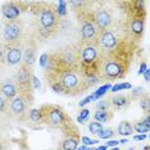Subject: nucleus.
Listing matches in <instances>:
<instances>
[{
    "label": "nucleus",
    "mask_w": 150,
    "mask_h": 150,
    "mask_svg": "<svg viewBox=\"0 0 150 150\" xmlns=\"http://www.w3.org/2000/svg\"><path fill=\"white\" fill-rule=\"evenodd\" d=\"M93 21L95 25H96L98 30H100V31L103 32V31L109 30V27L112 26L113 19H112V16L108 11H105V9H99V11L95 12Z\"/></svg>",
    "instance_id": "8"
},
{
    "label": "nucleus",
    "mask_w": 150,
    "mask_h": 150,
    "mask_svg": "<svg viewBox=\"0 0 150 150\" xmlns=\"http://www.w3.org/2000/svg\"><path fill=\"white\" fill-rule=\"evenodd\" d=\"M134 132V128H132V125L127 121L121 122L118 126V134L121 136H129Z\"/></svg>",
    "instance_id": "18"
},
{
    "label": "nucleus",
    "mask_w": 150,
    "mask_h": 150,
    "mask_svg": "<svg viewBox=\"0 0 150 150\" xmlns=\"http://www.w3.org/2000/svg\"><path fill=\"white\" fill-rule=\"evenodd\" d=\"M32 87L33 88H39L40 87V81H39V78H37L36 76H32Z\"/></svg>",
    "instance_id": "35"
},
{
    "label": "nucleus",
    "mask_w": 150,
    "mask_h": 150,
    "mask_svg": "<svg viewBox=\"0 0 150 150\" xmlns=\"http://www.w3.org/2000/svg\"><path fill=\"white\" fill-rule=\"evenodd\" d=\"M28 117H30V119H31L32 122H35V123H40V122H42V115H41V110H40V109H31V110H30Z\"/></svg>",
    "instance_id": "21"
},
{
    "label": "nucleus",
    "mask_w": 150,
    "mask_h": 150,
    "mask_svg": "<svg viewBox=\"0 0 150 150\" xmlns=\"http://www.w3.org/2000/svg\"><path fill=\"white\" fill-rule=\"evenodd\" d=\"M22 9L19 8L18 3L14 1H9V3H4L1 6V14L5 19H9V21H14L16 18H18L19 14H21Z\"/></svg>",
    "instance_id": "10"
},
{
    "label": "nucleus",
    "mask_w": 150,
    "mask_h": 150,
    "mask_svg": "<svg viewBox=\"0 0 150 150\" xmlns=\"http://www.w3.org/2000/svg\"><path fill=\"white\" fill-rule=\"evenodd\" d=\"M144 94V88L142 87H135L134 90H132V93H131V99H137L140 96V99H141V95Z\"/></svg>",
    "instance_id": "30"
},
{
    "label": "nucleus",
    "mask_w": 150,
    "mask_h": 150,
    "mask_svg": "<svg viewBox=\"0 0 150 150\" xmlns=\"http://www.w3.org/2000/svg\"><path fill=\"white\" fill-rule=\"evenodd\" d=\"M101 129H103V125L99 123V122H96V121L91 122V123L88 125V131H90L93 135H98Z\"/></svg>",
    "instance_id": "23"
},
{
    "label": "nucleus",
    "mask_w": 150,
    "mask_h": 150,
    "mask_svg": "<svg viewBox=\"0 0 150 150\" xmlns=\"http://www.w3.org/2000/svg\"><path fill=\"white\" fill-rule=\"evenodd\" d=\"M96 108H98V110H108V108H109L108 100H98Z\"/></svg>",
    "instance_id": "31"
},
{
    "label": "nucleus",
    "mask_w": 150,
    "mask_h": 150,
    "mask_svg": "<svg viewBox=\"0 0 150 150\" xmlns=\"http://www.w3.org/2000/svg\"><path fill=\"white\" fill-rule=\"evenodd\" d=\"M98 35V27L94 23V21L91 19H86L82 26H81V36H82V40L88 42H93L95 39H96Z\"/></svg>",
    "instance_id": "9"
},
{
    "label": "nucleus",
    "mask_w": 150,
    "mask_h": 150,
    "mask_svg": "<svg viewBox=\"0 0 150 150\" xmlns=\"http://www.w3.org/2000/svg\"><path fill=\"white\" fill-rule=\"evenodd\" d=\"M112 115L108 113V110H98L96 113L94 114V118L95 121L99 122V123H103V122H107Z\"/></svg>",
    "instance_id": "20"
},
{
    "label": "nucleus",
    "mask_w": 150,
    "mask_h": 150,
    "mask_svg": "<svg viewBox=\"0 0 150 150\" xmlns=\"http://www.w3.org/2000/svg\"><path fill=\"white\" fill-rule=\"evenodd\" d=\"M81 140H82V142H83L85 146H88V145L93 146V145H95V144H98V142H99L98 140H93V139L87 137V136H83V137L81 139Z\"/></svg>",
    "instance_id": "32"
},
{
    "label": "nucleus",
    "mask_w": 150,
    "mask_h": 150,
    "mask_svg": "<svg viewBox=\"0 0 150 150\" xmlns=\"http://www.w3.org/2000/svg\"><path fill=\"white\" fill-rule=\"evenodd\" d=\"M140 105H141V108L144 109V112L149 113V110H150V101H149V96H148V95H145L144 99H140Z\"/></svg>",
    "instance_id": "29"
},
{
    "label": "nucleus",
    "mask_w": 150,
    "mask_h": 150,
    "mask_svg": "<svg viewBox=\"0 0 150 150\" xmlns=\"http://www.w3.org/2000/svg\"><path fill=\"white\" fill-rule=\"evenodd\" d=\"M0 150H4V148H3V144L0 142Z\"/></svg>",
    "instance_id": "46"
},
{
    "label": "nucleus",
    "mask_w": 150,
    "mask_h": 150,
    "mask_svg": "<svg viewBox=\"0 0 150 150\" xmlns=\"http://www.w3.org/2000/svg\"><path fill=\"white\" fill-rule=\"evenodd\" d=\"M131 31L135 36L142 35V31H144V18H141V17H135L131 22Z\"/></svg>",
    "instance_id": "15"
},
{
    "label": "nucleus",
    "mask_w": 150,
    "mask_h": 150,
    "mask_svg": "<svg viewBox=\"0 0 150 150\" xmlns=\"http://www.w3.org/2000/svg\"><path fill=\"white\" fill-rule=\"evenodd\" d=\"M121 55V50L117 49V52L109 53V55H103L99 59V64H100V69L99 72H101V77L105 80H115V78H121L125 76L126 69H127V64Z\"/></svg>",
    "instance_id": "2"
},
{
    "label": "nucleus",
    "mask_w": 150,
    "mask_h": 150,
    "mask_svg": "<svg viewBox=\"0 0 150 150\" xmlns=\"http://www.w3.org/2000/svg\"><path fill=\"white\" fill-rule=\"evenodd\" d=\"M50 80H54L60 83L64 94L78 95L82 94L88 88L86 83V77L81 72V69H62L53 71V76Z\"/></svg>",
    "instance_id": "1"
},
{
    "label": "nucleus",
    "mask_w": 150,
    "mask_h": 150,
    "mask_svg": "<svg viewBox=\"0 0 150 150\" xmlns=\"http://www.w3.org/2000/svg\"><path fill=\"white\" fill-rule=\"evenodd\" d=\"M101 42V46L104 47L107 52H112L113 49H115L118 44V39L115 36V33L112 31V30H107V31H103L101 32L100 37H99Z\"/></svg>",
    "instance_id": "11"
},
{
    "label": "nucleus",
    "mask_w": 150,
    "mask_h": 150,
    "mask_svg": "<svg viewBox=\"0 0 150 150\" xmlns=\"http://www.w3.org/2000/svg\"><path fill=\"white\" fill-rule=\"evenodd\" d=\"M148 69V66H146L145 62L141 63V66H140V71H139V74H144V72Z\"/></svg>",
    "instance_id": "37"
},
{
    "label": "nucleus",
    "mask_w": 150,
    "mask_h": 150,
    "mask_svg": "<svg viewBox=\"0 0 150 150\" xmlns=\"http://www.w3.org/2000/svg\"><path fill=\"white\" fill-rule=\"evenodd\" d=\"M146 139V135L145 134H140V135H136L135 137H134V140L135 141H141V140H145Z\"/></svg>",
    "instance_id": "38"
},
{
    "label": "nucleus",
    "mask_w": 150,
    "mask_h": 150,
    "mask_svg": "<svg viewBox=\"0 0 150 150\" xmlns=\"http://www.w3.org/2000/svg\"><path fill=\"white\" fill-rule=\"evenodd\" d=\"M110 88H112V85H110V83H105V85H103V86H100V87H99L98 90L93 94L94 100H99V99L103 96V95L107 94V91L110 90Z\"/></svg>",
    "instance_id": "19"
},
{
    "label": "nucleus",
    "mask_w": 150,
    "mask_h": 150,
    "mask_svg": "<svg viewBox=\"0 0 150 150\" xmlns=\"http://www.w3.org/2000/svg\"><path fill=\"white\" fill-rule=\"evenodd\" d=\"M132 128H134L136 132H140V134H145V135H146V132H149V129H150L148 126L144 125V122H136V123L132 126Z\"/></svg>",
    "instance_id": "25"
},
{
    "label": "nucleus",
    "mask_w": 150,
    "mask_h": 150,
    "mask_svg": "<svg viewBox=\"0 0 150 150\" xmlns=\"http://www.w3.org/2000/svg\"><path fill=\"white\" fill-rule=\"evenodd\" d=\"M107 150H119L118 148H109V149H107Z\"/></svg>",
    "instance_id": "44"
},
{
    "label": "nucleus",
    "mask_w": 150,
    "mask_h": 150,
    "mask_svg": "<svg viewBox=\"0 0 150 150\" xmlns=\"http://www.w3.org/2000/svg\"><path fill=\"white\" fill-rule=\"evenodd\" d=\"M5 109V98L0 94V112H3Z\"/></svg>",
    "instance_id": "36"
},
{
    "label": "nucleus",
    "mask_w": 150,
    "mask_h": 150,
    "mask_svg": "<svg viewBox=\"0 0 150 150\" xmlns=\"http://www.w3.org/2000/svg\"><path fill=\"white\" fill-rule=\"evenodd\" d=\"M86 148H87V146H85V145H83V146H80V148H77L76 150H85Z\"/></svg>",
    "instance_id": "43"
},
{
    "label": "nucleus",
    "mask_w": 150,
    "mask_h": 150,
    "mask_svg": "<svg viewBox=\"0 0 150 150\" xmlns=\"http://www.w3.org/2000/svg\"><path fill=\"white\" fill-rule=\"evenodd\" d=\"M42 122L53 128H63L67 125V117L62 108L57 105H44L40 108Z\"/></svg>",
    "instance_id": "3"
},
{
    "label": "nucleus",
    "mask_w": 150,
    "mask_h": 150,
    "mask_svg": "<svg viewBox=\"0 0 150 150\" xmlns=\"http://www.w3.org/2000/svg\"><path fill=\"white\" fill-rule=\"evenodd\" d=\"M57 13L59 17H64L67 14V1H64V0H60L59 3H58V8H57Z\"/></svg>",
    "instance_id": "26"
},
{
    "label": "nucleus",
    "mask_w": 150,
    "mask_h": 150,
    "mask_svg": "<svg viewBox=\"0 0 150 150\" xmlns=\"http://www.w3.org/2000/svg\"><path fill=\"white\" fill-rule=\"evenodd\" d=\"M144 77H145V81H146V82H149V80H150V69H149V68L144 72Z\"/></svg>",
    "instance_id": "39"
},
{
    "label": "nucleus",
    "mask_w": 150,
    "mask_h": 150,
    "mask_svg": "<svg viewBox=\"0 0 150 150\" xmlns=\"http://www.w3.org/2000/svg\"><path fill=\"white\" fill-rule=\"evenodd\" d=\"M131 83H127V82H125V83H115L114 86H112V91L113 93H118V91H121V90H128V88H131Z\"/></svg>",
    "instance_id": "28"
},
{
    "label": "nucleus",
    "mask_w": 150,
    "mask_h": 150,
    "mask_svg": "<svg viewBox=\"0 0 150 150\" xmlns=\"http://www.w3.org/2000/svg\"><path fill=\"white\" fill-rule=\"evenodd\" d=\"M78 137L77 134H69L62 142V149L63 150H76L78 148Z\"/></svg>",
    "instance_id": "14"
},
{
    "label": "nucleus",
    "mask_w": 150,
    "mask_h": 150,
    "mask_svg": "<svg viewBox=\"0 0 150 150\" xmlns=\"http://www.w3.org/2000/svg\"><path fill=\"white\" fill-rule=\"evenodd\" d=\"M118 144H119V142L117 141V140H109L105 146H107V148H117Z\"/></svg>",
    "instance_id": "34"
},
{
    "label": "nucleus",
    "mask_w": 150,
    "mask_h": 150,
    "mask_svg": "<svg viewBox=\"0 0 150 150\" xmlns=\"http://www.w3.org/2000/svg\"><path fill=\"white\" fill-rule=\"evenodd\" d=\"M0 94H1L5 99H8V100H13V99L17 96V94H18L16 83L11 82V81L4 82L1 86H0Z\"/></svg>",
    "instance_id": "13"
},
{
    "label": "nucleus",
    "mask_w": 150,
    "mask_h": 150,
    "mask_svg": "<svg viewBox=\"0 0 150 150\" xmlns=\"http://www.w3.org/2000/svg\"><path fill=\"white\" fill-rule=\"evenodd\" d=\"M85 150H95V148H86Z\"/></svg>",
    "instance_id": "45"
},
{
    "label": "nucleus",
    "mask_w": 150,
    "mask_h": 150,
    "mask_svg": "<svg viewBox=\"0 0 150 150\" xmlns=\"http://www.w3.org/2000/svg\"><path fill=\"white\" fill-rule=\"evenodd\" d=\"M28 103L23 99L21 95L16 96L13 100H11L9 104V115L13 117L17 121H25L27 118V108H28Z\"/></svg>",
    "instance_id": "6"
},
{
    "label": "nucleus",
    "mask_w": 150,
    "mask_h": 150,
    "mask_svg": "<svg viewBox=\"0 0 150 150\" xmlns=\"http://www.w3.org/2000/svg\"><path fill=\"white\" fill-rule=\"evenodd\" d=\"M118 142H119V144H127L128 141H127V140H126V139H122L121 141H118Z\"/></svg>",
    "instance_id": "42"
},
{
    "label": "nucleus",
    "mask_w": 150,
    "mask_h": 150,
    "mask_svg": "<svg viewBox=\"0 0 150 150\" xmlns=\"http://www.w3.org/2000/svg\"><path fill=\"white\" fill-rule=\"evenodd\" d=\"M23 35V23L18 19L14 21H9L4 26L3 30V39L9 44H16L18 42V40L22 39Z\"/></svg>",
    "instance_id": "5"
},
{
    "label": "nucleus",
    "mask_w": 150,
    "mask_h": 150,
    "mask_svg": "<svg viewBox=\"0 0 150 150\" xmlns=\"http://www.w3.org/2000/svg\"><path fill=\"white\" fill-rule=\"evenodd\" d=\"M5 62L9 66H17L22 62V50L19 46H11L5 55Z\"/></svg>",
    "instance_id": "12"
},
{
    "label": "nucleus",
    "mask_w": 150,
    "mask_h": 150,
    "mask_svg": "<svg viewBox=\"0 0 150 150\" xmlns=\"http://www.w3.org/2000/svg\"><path fill=\"white\" fill-rule=\"evenodd\" d=\"M144 125H145V126H148V127L150 128V117H149V115H148V117L145 118V121H144Z\"/></svg>",
    "instance_id": "40"
},
{
    "label": "nucleus",
    "mask_w": 150,
    "mask_h": 150,
    "mask_svg": "<svg viewBox=\"0 0 150 150\" xmlns=\"http://www.w3.org/2000/svg\"><path fill=\"white\" fill-rule=\"evenodd\" d=\"M107 149H108V148H107L105 145H101V146H99V148H96L95 150H107Z\"/></svg>",
    "instance_id": "41"
},
{
    "label": "nucleus",
    "mask_w": 150,
    "mask_h": 150,
    "mask_svg": "<svg viewBox=\"0 0 150 150\" xmlns=\"http://www.w3.org/2000/svg\"><path fill=\"white\" fill-rule=\"evenodd\" d=\"M144 150H149V146H145V148H144Z\"/></svg>",
    "instance_id": "47"
},
{
    "label": "nucleus",
    "mask_w": 150,
    "mask_h": 150,
    "mask_svg": "<svg viewBox=\"0 0 150 150\" xmlns=\"http://www.w3.org/2000/svg\"><path fill=\"white\" fill-rule=\"evenodd\" d=\"M113 135H114V132H113V129L112 128H103L100 132L98 134V137L99 139H105V140H110L112 137H113Z\"/></svg>",
    "instance_id": "22"
},
{
    "label": "nucleus",
    "mask_w": 150,
    "mask_h": 150,
    "mask_svg": "<svg viewBox=\"0 0 150 150\" xmlns=\"http://www.w3.org/2000/svg\"><path fill=\"white\" fill-rule=\"evenodd\" d=\"M39 63H40V66H41L42 68H45L46 71L49 69V66H50L49 54H47V53H44V54H41V55H40V58H39Z\"/></svg>",
    "instance_id": "24"
},
{
    "label": "nucleus",
    "mask_w": 150,
    "mask_h": 150,
    "mask_svg": "<svg viewBox=\"0 0 150 150\" xmlns=\"http://www.w3.org/2000/svg\"><path fill=\"white\" fill-rule=\"evenodd\" d=\"M99 58L98 46L95 42L86 44L81 50V71L82 73H87V71H91V67L95 66Z\"/></svg>",
    "instance_id": "4"
},
{
    "label": "nucleus",
    "mask_w": 150,
    "mask_h": 150,
    "mask_svg": "<svg viewBox=\"0 0 150 150\" xmlns=\"http://www.w3.org/2000/svg\"><path fill=\"white\" fill-rule=\"evenodd\" d=\"M88 115H90V109L83 108L82 110L80 112V115L77 117V122H80V123H85V122L87 121Z\"/></svg>",
    "instance_id": "27"
},
{
    "label": "nucleus",
    "mask_w": 150,
    "mask_h": 150,
    "mask_svg": "<svg viewBox=\"0 0 150 150\" xmlns=\"http://www.w3.org/2000/svg\"><path fill=\"white\" fill-rule=\"evenodd\" d=\"M94 100V98H93V95H88V96H86L83 99V100H81L80 103H78V105H80V107H85V105H87L88 103H90V101H93Z\"/></svg>",
    "instance_id": "33"
},
{
    "label": "nucleus",
    "mask_w": 150,
    "mask_h": 150,
    "mask_svg": "<svg viewBox=\"0 0 150 150\" xmlns=\"http://www.w3.org/2000/svg\"><path fill=\"white\" fill-rule=\"evenodd\" d=\"M57 21L58 17L54 12V9H52L50 6L41 9V12H40V23H41L42 30H45L47 32L53 31L57 26Z\"/></svg>",
    "instance_id": "7"
},
{
    "label": "nucleus",
    "mask_w": 150,
    "mask_h": 150,
    "mask_svg": "<svg viewBox=\"0 0 150 150\" xmlns=\"http://www.w3.org/2000/svg\"><path fill=\"white\" fill-rule=\"evenodd\" d=\"M23 58V64L31 68L35 63V47H27L25 54H22Z\"/></svg>",
    "instance_id": "16"
},
{
    "label": "nucleus",
    "mask_w": 150,
    "mask_h": 150,
    "mask_svg": "<svg viewBox=\"0 0 150 150\" xmlns=\"http://www.w3.org/2000/svg\"><path fill=\"white\" fill-rule=\"evenodd\" d=\"M128 103H129V99L127 96H125V95H115V96L112 98V104L118 109L128 105Z\"/></svg>",
    "instance_id": "17"
},
{
    "label": "nucleus",
    "mask_w": 150,
    "mask_h": 150,
    "mask_svg": "<svg viewBox=\"0 0 150 150\" xmlns=\"http://www.w3.org/2000/svg\"><path fill=\"white\" fill-rule=\"evenodd\" d=\"M127 150H134V149H132V148H129V149H127Z\"/></svg>",
    "instance_id": "48"
}]
</instances>
